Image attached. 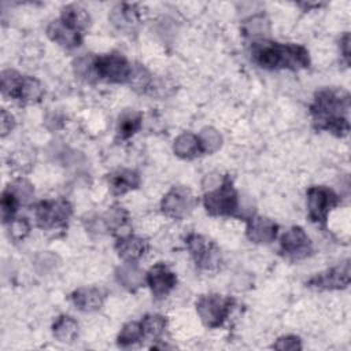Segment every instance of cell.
<instances>
[{
    "label": "cell",
    "instance_id": "ba28073f",
    "mask_svg": "<svg viewBox=\"0 0 351 351\" xmlns=\"http://www.w3.org/2000/svg\"><path fill=\"white\" fill-rule=\"evenodd\" d=\"M307 210L313 222L325 225L329 213L340 203L339 196L328 186L314 185L307 189Z\"/></svg>",
    "mask_w": 351,
    "mask_h": 351
},
{
    "label": "cell",
    "instance_id": "836d02e7",
    "mask_svg": "<svg viewBox=\"0 0 351 351\" xmlns=\"http://www.w3.org/2000/svg\"><path fill=\"white\" fill-rule=\"evenodd\" d=\"M340 51L343 53V59L346 64H350V34L344 33V36L340 38Z\"/></svg>",
    "mask_w": 351,
    "mask_h": 351
},
{
    "label": "cell",
    "instance_id": "ac0fdd59",
    "mask_svg": "<svg viewBox=\"0 0 351 351\" xmlns=\"http://www.w3.org/2000/svg\"><path fill=\"white\" fill-rule=\"evenodd\" d=\"M44 96L43 84L30 75H22L18 86L12 95V100L21 104H34L38 103Z\"/></svg>",
    "mask_w": 351,
    "mask_h": 351
},
{
    "label": "cell",
    "instance_id": "4fadbf2b",
    "mask_svg": "<svg viewBox=\"0 0 351 351\" xmlns=\"http://www.w3.org/2000/svg\"><path fill=\"white\" fill-rule=\"evenodd\" d=\"M47 36L49 37V40L66 49L77 48L84 41V33L60 18L52 21L48 25Z\"/></svg>",
    "mask_w": 351,
    "mask_h": 351
},
{
    "label": "cell",
    "instance_id": "9c48e42d",
    "mask_svg": "<svg viewBox=\"0 0 351 351\" xmlns=\"http://www.w3.org/2000/svg\"><path fill=\"white\" fill-rule=\"evenodd\" d=\"M196 197L186 186H173L162 199V213L173 219H184L196 207Z\"/></svg>",
    "mask_w": 351,
    "mask_h": 351
},
{
    "label": "cell",
    "instance_id": "d6a6232c",
    "mask_svg": "<svg viewBox=\"0 0 351 351\" xmlns=\"http://www.w3.org/2000/svg\"><path fill=\"white\" fill-rule=\"evenodd\" d=\"M14 125H15L14 117L5 110H1V136L5 137L12 130Z\"/></svg>",
    "mask_w": 351,
    "mask_h": 351
},
{
    "label": "cell",
    "instance_id": "9a60e30c",
    "mask_svg": "<svg viewBox=\"0 0 351 351\" xmlns=\"http://www.w3.org/2000/svg\"><path fill=\"white\" fill-rule=\"evenodd\" d=\"M114 248L118 256L122 258L125 262H136L147 254L149 244L145 239L140 236L122 234L117 239Z\"/></svg>",
    "mask_w": 351,
    "mask_h": 351
},
{
    "label": "cell",
    "instance_id": "1f68e13d",
    "mask_svg": "<svg viewBox=\"0 0 351 351\" xmlns=\"http://www.w3.org/2000/svg\"><path fill=\"white\" fill-rule=\"evenodd\" d=\"M271 347L281 351H296V350H302V341L298 336L288 335L277 339V341Z\"/></svg>",
    "mask_w": 351,
    "mask_h": 351
},
{
    "label": "cell",
    "instance_id": "5b68a950",
    "mask_svg": "<svg viewBox=\"0 0 351 351\" xmlns=\"http://www.w3.org/2000/svg\"><path fill=\"white\" fill-rule=\"evenodd\" d=\"M73 207L66 199H48L36 204V223L43 230H56L67 226Z\"/></svg>",
    "mask_w": 351,
    "mask_h": 351
},
{
    "label": "cell",
    "instance_id": "6da1fadb",
    "mask_svg": "<svg viewBox=\"0 0 351 351\" xmlns=\"http://www.w3.org/2000/svg\"><path fill=\"white\" fill-rule=\"evenodd\" d=\"M313 125L344 137L350 132V95L341 88H324L318 90L310 106Z\"/></svg>",
    "mask_w": 351,
    "mask_h": 351
},
{
    "label": "cell",
    "instance_id": "8fae6325",
    "mask_svg": "<svg viewBox=\"0 0 351 351\" xmlns=\"http://www.w3.org/2000/svg\"><path fill=\"white\" fill-rule=\"evenodd\" d=\"M350 284V261H344L325 271L313 276L306 285L318 291L344 289Z\"/></svg>",
    "mask_w": 351,
    "mask_h": 351
},
{
    "label": "cell",
    "instance_id": "f546056e",
    "mask_svg": "<svg viewBox=\"0 0 351 351\" xmlns=\"http://www.w3.org/2000/svg\"><path fill=\"white\" fill-rule=\"evenodd\" d=\"M10 186L12 188V191L16 193L18 199L21 200L22 204H26L32 200L34 191L30 182H27L26 180H16L12 184H10Z\"/></svg>",
    "mask_w": 351,
    "mask_h": 351
},
{
    "label": "cell",
    "instance_id": "83f0119b",
    "mask_svg": "<svg viewBox=\"0 0 351 351\" xmlns=\"http://www.w3.org/2000/svg\"><path fill=\"white\" fill-rule=\"evenodd\" d=\"M19 204H22L21 200L18 199L12 188L8 185L1 193V217L4 223H8L14 219V214L16 213Z\"/></svg>",
    "mask_w": 351,
    "mask_h": 351
},
{
    "label": "cell",
    "instance_id": "7a4b0ae2",
    "mask_svg": "<svg viewBox=\"0 0 351 351\" xmlns=\"http://www.w3.org/2000/svg\"><path fill=\"white\" fill-rule=\"evenodd\" d=\"M252 60L266 70L299 71L310 64L307 48L299 44H281L274 41H256L251 47Z\"/></svg>",
    "mask_w": 351,
    "mask_h": 351
},
{
    "label": "cell",
    "instance_id": "e0dca14e",
    "mask_svg": "<svg viewBox=\"0 0 351 351\" xmlns=\"http://www.w3.org/2000/svg\"><path fill=\"white\" fill-rule=\"evenodd\" d=\"M107 182L114 195H125L140 186L141 178L132 169H118L107 176Z\"/></svg>",
    "mask_w": 351,
    "mask_h": 351
},
{
    "label": "cell",
    "instance_id": "8992f818",
    "mask_svg": "<svg viewBox=\"0 0 351 351\" xmlns=\"http://www.w3.org/2000/svg\"><path fill=\"white\" fill-rule=\"evenodd\" d=\"M185 244L196 267H199L200 270L215 271L221 267V250L214 241H211L206 236L189 233L185 237Z\"/></svg>",
    "mask_w": 351,
    "mask_h": 351
},
{
    "label": "cell",
    "instance_id": "7c38bea8",
    "mask_svg": "<svg viewBox=\"0 0 351 351\" xmlns=\"http://www.w3.org/2000/svg\"><path fill=\"white\" fill-rule=\"evenodd\" d=\"M145 281L156 299L167 296L177 285V276L169 266L159 262L154 265L145 274Z\"/></svg>",
    "mask_w": 351,
    "mask_h": 351
},
{
    "label": "cell",
    "instance_id": "4dcf8cb0",
    "mask_svg": "<svg viewBox=\"0 0 351 351\" xmlns=\"http://www.w3.org/2000/svg\"><path fill=\"white\" fill-rule=\"evenodd\" d=\"M8 225H10V228H8L10 237L15 241L23 240L30 230V225L25 218H16V219L14 218L11 222H8Z\"/></svg>",
    "mask_w": 351,
    "mask_h": 351
},
{
    "label": "cell",
    "instance_id": "277c9868",
    "mask_svg": "<svg viewBox=\"0 0 351 351\" xmlns=\"http://www.w3.org/2000/svg\"><path fill=\"white\" fill-rule=\"evenodd\" d=\"M93 73L95 80L111 84H125L130 81L133 66L122 53H103L93 56Z\"/></svg>",
    "mask_w": 351,
    "mask_h": 351
},
{
    "label": "cell",
    "instance_id": "7402d4cb",
    "mask_svg": "<svg viewBox=\"0 0 351 351\" xmlns=\"http://www.w3.org/2000/svg\"><path fill=\"white\" fill-rule=\"evenodd\" d=\"M143 117L140 112L134 110H126L119 115L118 126H117V137L118 140H128L134 136L141 128Z\"/></svg>",
    "mask_w": 351,
    "mask_h": 351
},
{
    "label": "cell",
    "instance_id": "d4e9b609",
    "mask_svg": "<svg viewBox=\"0 0 351 351\" xmlns=\"http://www.w3.org/2000/svg\"><path fill=\"white\" fill-rule=\"evenodd\" d=\"M106 222L107 233H119L121 229H125L129 222L128 211L121 206H112L107 213L103 214Z\"/></svg>",
    "mask_w": 351,
    "mask_h": 351
},
{
    "label": "cell",
    "instance_id": "4316f807",
    "mask_svg": "<svg viewBox=\"0 0 351 351\" xmlns=\"http://www.w3.org/2000/svg\"><path fill=\"white\" fill-rule=\"evenodd\" d=\"M166 325H167L166 317L160 314H147L141 319L144 337H149V339H159L163 335Z\"/></svg>",
    "mask_w": 351,
    "mask_h": 351
},
{
    "label": "cell",
    "instance_id": "5bb4252c",
    "mask_svg": "<svg viewBox=\"0 0 351 351\" xmlns=\"http://www.w3.org/2000/svg\"><path fill=\"white\" fill-rule=\"evenodd\" d=\"M278 233V225L267 218L261 215H254L247 221L245 234L250 241L255 244H269L274 241Z\"/></svg>",
    "mask_w": 351,
    "mask_h": 351
},
{
    "label": "cell",
    "instance_id": "f1b7e54d",
    "mask_svg": "<svg viewBox=\"0 0 351 351\" xmlns=\"http://www.w3.org/2000/svg\"><path fill=\"white\" fill-rule=\"evenodd\" d=\"M197 136L204 154H213L222 145V136L214 128H204Z\"/></svg>",
    "mask_w": 351,
    "mask_h": 351
},
{
    "label": "cell",
    "instance_id": "3957f363",
    "mask_svg": "<svg viewBox=\"0 0 351 351\" xmlns=\"http://www.w3.org/2000/svg\"><path fill=\"white\" fill-rule=\"evenodd\" d=\"M203 206L207 214L213 217H232L237 214L240 207L239 193L229 176H225L217 188L204 193Z\"/></svg>",
    "mask_w": 351,
    "mask_h": 351
},
{
    "label": "cell",
    "instance_id": "44dd1931",
    "mask_svg": "<svg viewBox=\"0 0 351 351\" xmlns=\"http://www.w3.org/2000/svg\"><path fill=\"white\" fill-rule=\"evenodd\" d=\"M117 281L128 291L134 292L144 282V271L136 262H125L115 271Z\"/></svg>",
    "mask_w": 351,
    "mask_h": 351
},
{
    "label": "cell",
    "instance_id": "603a6c76",
    "mask_svg": "<svg viewBox=\"0 0 351 351\" xmlns=\"http://www.w3.org/2000/svg\"><path fill=\"white\" fill-rule=\"evenodd\" d=\"M78 324L70 315H59L52 325V335L60 343H73L78 336Z\"/></svg>",
    "mask_w": 351,
    "mask_h": 351
},
{
    "label": "cell",
    "instance_id": "cb8c5ba5",
    "mask_svg": "<svg viewBox=\"0 0 351 351\" xmlns=\"http://www.w3.org/2000/svg\"><path fill=\"white\" fill-rule=\"evenodd\" d=\"M60 19H63L69 25L74 26L75 29L81 30L82 33L90 25V16H89L88 11L82 7H80V5H75V4H70V5L63 7L62 14H60Z\"/></svg>",
    "mask_w": 351,
    "mask_h": 351
},
{
    "label": "cell",
    "instance_id": "2e32d148",
    "mask_svg": "<svg viewBox=\"0 0 351 351\" xmlns=\"http://www.w3.org/2000/svg\"><path fill=\"white\" fill-rule=\"evenodd\" d=\"M111 23L125 34H132L137 30L140 25V15L134 5L130 4H119L112 8L108 15Z\"/></svg>",
    "mask_w": 351,
    "mask_h": 351
},
{
    "label": "cell",
    "instance_id": "d6986e66",
    "mask_svg": "<svg viewBox=\"0 0 351 351\" xmlns=\"http://www.w3.org/2000/svg\"><path fill=\"white\" fill-rule=\"evenodd\" d=\"M70 299L80 311L92 313L101 308L106 296L97 288H78L71 293Z\"/></svg>",
    "mask_w": 351,
    "mask_h": 351
},
{
    "label": "cell",
    "instance_id": "ffe728a7",
    "mask_svg": "<svg viewBox=\"0 0 351 351\" xmlns=\"http://www.w3.org/2000/svg\"><path fill=\"white\" fill-rule=\"evenodd\" d=\"M173 151L181 159H195L204 154L200 140H199V136L189 133V132L180 134L174 140Z\"/></svg>",
    "mask_w": 351,
    "mask_h": 351
},
{
    "label": "cell",
    "instance_id": "52a82bcc",
    "mask_svg": "<svg viewBox=\"0 0 351 351\" xmlns=\"http://www.w3.org/2000/svg\"><path fill=\"white\" fill-rule=\"evenodd\" d=\"M233 299L219 293L202 295L196 300V313L207 328H219L229 317Z\"/></svg>",
    "mask_w": 351,
    "mask_h": 351
},
{
    "label": "cell",
    "instance_id": "484cf974",
    "mask_svg": "<svg viewBox=\"0 0 351 351\" xmlns=\"http://www.w3.org/2000/svg\"><path fill=\"white\" fill-rule=\"evenodd\" d=\"M143 337H144V330H143L141 322L132 321L123 325V328L121 329L117 337V343L119 347H129L143 340Z\"/></svg>",
    "mask_w": 351,
    "mask_h": 351
},
{
    "label": "cell",
    "instance_id": "30bf717a",
    "mask_svg": "<svg viewBox=\"0 0 351 351\" xmlns=\"http://www.w3.org/2000/svg\"><path fill=\"white\" fill-rule=\"evenodd\" d=\"M280 251L289 261H300L311 255L313 244L300 226H292L281 236Z\"/></svg>",
    "mask_w": 351,
    "mask_h": 351
}]
</instances>
